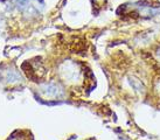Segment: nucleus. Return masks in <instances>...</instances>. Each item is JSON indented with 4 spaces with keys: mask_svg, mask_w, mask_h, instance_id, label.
I'll return each mask as SVG.
<instances>
[{
    "mask_svg": "<svg viewBox=\"0 0 160 140\" xmlns=\"http://www.w3.org/2000/svg\"><path fill=\"white\" fill-rule=\"evenodd\" d=\"M42 89V93L46 97H54V98H60L63 95V90L58 87V84L49 83L45 87L41 88Z\"/></svg>",
    "mask_w": 160,
    "mask_h": 140,
    "instance_id": "nucleus-1",
    "label": "nucleus"
}]
</instances>
